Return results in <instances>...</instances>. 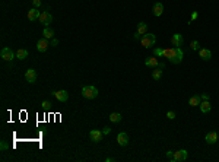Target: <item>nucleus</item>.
<instances>
[{
  "label": "nucleus",
  "instance_id": "obj_1",
  "mask_svg": "<svg viewBox=\"0 0 219 162\" xmlns=\"http://www.w3.org/2000/svg\"><path fill=\"white\" fill-rule=\"evenodd\" d=\"M162 57H165L171 61L173 64H178L184 59V53L181 47H173V48H164L162 50Z\"/></svg>",
  "mask_w": 219,
  "mask_h": 162
},
{
  "label": "nucleus",
  "instance_id": "obj_2",
  "mask_svg": "<svg viewBox=\"0 0 219 162\" xmlns=\"http://www.w3.org/2000/svg\"><path fill=\"white\" fill-rule=\"evenodd\" d=\"M82 96L83 98H86V99H95L97 96H98V89L92 86V85H88V86H83L82 88Z\"/></svg>",
  "mask_w": 219,
  "mask_h": 162
},
{
  "label": "nucleus",
  "instance_id": "obj_3",
  "mask_svg": "<svg viewBox=\"0 0 219 162\" xmlns=\"http://www.w3.org/2000/svg\"><path fill=\"white\" fill-rule=\"evenodd\" d=\"M139 41H140V45L143 48H149L156 42V37L153 34H148V32H146L145 35H142V38H140Z\"/></svg>",
  "mask_w": 219,
  "mask_h": 162
},
{
  "label": "nucleus",
  "instance_id": "obj_4",
  "mask_svg": "<svg viewBox=\"0 0 219 162\" xmlns=\"http://www.w3.org/2000/svg\"><path fill=\"white\" fill-rule=\"evenodd\" d=\"M0 57H2L5 61H12L15 57H16V54H15L9 47H5V48H2V51H0Z\"/></svg>",
  "mask_w": 219,
  "mask_h": 162
},
{
  "label": "nucleus",
  "instance_id": "obj_5",
  "mask_svg": "<svg viewBox=\"0 0 219 162\" xmlns=\"http://www.w3.org/2000/svg\"><path fill=\"white\" fill-rule=\"evenodd\" d=\"M187 156H188V153H187L186 149H180V150H175L174 152V156L171 161L173 162H183L187 159Z\"/></svg>",
  "mask_w": 219,
  "mask_h": 162
},
{
  "label": "nucleus",
  "instance_id": "obj_6",
  "mask_svg": "<svg viewBox=\"0 0 219 162\" xmlns=\"http://www.w3.org/2000/svg\"><path fill=\"white\" fill-rule=\"evenodd\" d=\"M38 20H40V23H42L44 27H48V25L53 22V15L50 13V12H41Z\"/></svg>",
  "mask_w": 219,
  "mask_h": 162
},
{
  "label": "nucleus",
  "instance_id": "obj_7",
  "mask_svg": "<svg viewBox=\"0 0 219 162\" xmlns=\"http://www.w3.org/2000/svg\"><path fill=\"white\" fill-rule=\"evenodd\" d=\"M53 94V96H56V99L60 102H66L67 99H69V94H67V91H64V89H60V91H53L51 92Z\"/></svg>",
  "mask_w": 219,
  "mask_h": 162
},
{
  "label": "nucleus",
  "instance_id": "obj_8",
  "mask_svg": "<svg viewBox=\"0 0 219 162\" xmlns=\"http://www.w3.org/2000/svg\"><path fill=\"white\" fill-rule=\"evenodd\" d=\"M102 136H104V133L101 131V130H98V128H93V130H91V133H89V137H91V140L95 143H98L102 140Z\"/></svg>",
  "mask_w": 219,
  "mask_h": 162
},
{
  "label": "nucleus",
  "instance_id": "obj_9",
  "mask_svg": "<svg viewBox=\"0 0 219 162\" xmlns=\"http://www.w3.org/2000/svg\"><path fill=\"white\" fill-rule=\"evenodd\" d=\"M48 47H50V42L47 41V38H41V40H38V42H37V50L40 51V53H46L47 50H48Z\"/></svg>",
  "mask_w": 219,
  "mask_h": 162
},
{
  "label": "nucleus",
  "instance_id": "obj_10",
  "mask_svg": "<svg viewBox=\"0 0 219 162\" xmlns=\"http://www.w3.org/2000/svg\"><path fill=\"white\" fill-rule=\"evenodd\" d=\"M171 44H173V47H181L183 44H184V38H183V35L181 34H174L171 37Z\"/></svg>",
  "mask_w": 219,
  "mask_h": 162
},
{
  "label": "nucleus",
  "instance_id": "obj_11",
  "mask_svg": "<svg viewBox=\"0 0 219 162\" xmlns=\"http://www.w3.org/2000/svg\"><path fill=\"white\" fill-rule=\"evenodd\" d=\"M25 81L28 83H35V81H37V72L34 69H28L27 72H25Z\"/></svg>",
  "mask_w": 219,
  "mask_h": 162
},
{
  "label": "nucleus",
  "instance_id": "obj_12",
  "mask_svg": "<svg viewBox=\"0 0 219 162\" xmlns=\"http://www.w3.org/2000/svg\"><path fill=\"white\" fill-rule=\"evenodd\" d=\"M218 136L219 133H216V131H209L207 135L205 136V140L207 145H213V143L218 142Z\"/></svg>",
  "mask_w": 219,
  "mask_h": 162
},
{
  "label": "nucleus",
  "instance_id": "obj_13",
  "mask_svg": "<svg viewBox=\"0 0 219 162\" xmlns=\"http://www.w3.org/2000/svg\"><path fill=\"white\" fill-rule=\"evenodd\" d=\"M117 143L120 146H127L129 145V136L124 133V131H120L117 135Z\"/></svg>",
  "mask_w": 219,
  "mask_h": 162
},
{
  "label": "nucleus",
  "instance_id": "obj_14",
  "mask_svg": "<svg viewBox=\"0 0 219 162\" xmlns=\"http://www.w3.org/2000/svg\"><path fill=\"white\" fill-rule=\"evenodd\" d=\"M199 57L202 60L205 61H209L212 59V53H210V50H207V48H200L199 50Z\"/></svg>",
  "mask_w": 219,
  "mask_h": 162
},
{
  "label": "nucleus",
  "instance_id": "obj_15",
  "mask_svg": "<svg viewBox=\"0 0 219 162\" xmlns=\"http://www.w3.org/2000/svg\"><path fill=\"white\" fill-rule=\"evenodd\" d=\"M152 12H153V15H155L156 18H159L161 15L164 13V6H162V3H161V2H156V3L153 5Z\"/></svg>",
  "mask_w": 219,
  "mask_h": 162
},
{
  "label": "nucleus",
  "instance_id": "obj_16",
  "mask_svg": "<svg viewBox=\"0 0 219 162\" xmlns=\"http://www.w3.org/2000/svg\"><path fill=\"white\" fill-rule=\"evenodd\" d=\"M40 15H41V12L37 9V7H32L29 12H28V19L31 20V22H34V20H37L38 18H40Z\"/></svg>",
  "mask_w": 219,
  "mask_h": 162
},
{
  "label": "nucleus",
  "instance_id": "obj_17",
  "mask_svg": "<svg viewBox=\"0 0 219 162\" xmlns=\"http://www.w3.org/2000/svg\"><path fill=\"white\" fill-rule=\"evenodd\" d=\"M145 64L148 66V67H158L159 61H158V59H156L155 56H152V57H146V59H145Z\"/></svg>",
  "mask_w": 219,
  "mask_h": 162
},
{
  "label": "nucleus",
  "instance_id": "obj_18",
  "mask_svg": "<svg viewBox=\"0 0 219 162\" xmlns=\"http://www.w3.org/2000/svg\"><path fill=\"white\" fill-rule=\"evenodd\" d=\"M200 111L203 113V114H207V113H210V110H212V105L209 104V101H202L200 102Z\"/></svg>",
  "mask_w": 219,
  "mask_h": 162
},
{
  "label": "nucleus",
  "instance_id": "obj_19",
  "mask_svg": "<svg viewBox=\"0 0 219 162\" xmlns=\"http://www.w3.org/2000/svg\"><path fill=\"white\" fill-rule=\"evenodd\" d=\"M200 102H202L200 95H194V96H192V98L188 99V105H190V107H199Z\"/></svg>",
  "mask_w": 219,
  "mask_h": 162
},
{
  "label": "nucleus",
  "instance_id": "obj_20",
  "mask_svg": "<svg viewBox=\"0 0 219 162\" xmlns=\"http://www.w3.org/2000/svg\"><path fill=\"white\" fill-rule=\"evenodd\" d=\"M28 50H25V48H19L18 51H16V59H19V60H25L28 57Z\"/></svg>",
  "mask_w": 219,
  "mask_h": 162
},
{
  "label": "nucleus",
  "instance_id": "obj_21",
  "mask_svg": "<svg viewBox=\"0 0 219 162\" xmlns=\"http://www.w3.org/2000/svg\"><path fill=\"white\" fill-rule=\"evenodd\" d=\"M42 35H44V38H47V40H51V38H54V31L51 29V28L44 27V31H42Z\"/></svg>",
  "mask_w": 219,
  "mask_h": 162
},
{
  "label": "nucleus",
  "instance_id": "obj_22",
  "mask_svg": "<svg viewBox=\"0 0 219 162\" xmlns=\"http://www.w3.org/2000/svg\"><path fill=\"white\" fill-rule=\"evenodd\" d=\"M146 32H148V23H146V22H140V23H137V34L145 35Z\"/></svg>",
  "mask_w": 219,
  "mask_h": 162
},
{
  "label": "nucleus",
  "instance_id": "obj_23",
  "mask_svg": "<svg viewBox=\"0 0 219 162\" xmlns=\"http://www.w3.org/2000/svg\"><path fill=\"white\" fill-rule=\"evenodd\" d=\"M110 121L120 123L121 121V114H120V113H111V114H110Z\"/></svg>",
  "mask_w": 219,
  "mask_h": 162
},
{
  "label": "nucleus",
  "instance_id": "obj_24",
  "mask_svg": "<svg viewBox=\"0 0 219 162\" xmlns=\"http://www.w3.org/2000/svg\"><path fill=\"white\" fill-rule=\"evenodd\" d=\"M152 77H153V81H159L161 77H162V70L159 67H156L152 72Z\"/></svg>",
  "mask_w": 219,
  "mask_h": 162
},
{
  "label": "nucleus",
  "instance_id": "obj_25",
  "mask_svg": "<svg viewBox=\"0 0 219 162\" xmlns=\"http://www.w3.org/2000/svg\"><path fill=\"white\" fill-rule=\"evenodd\" d=\"M190 48H192V50H194V51H199V50H200L199 41H192V42H190Z\"/></svg>",
  "mask_w": 219,
  "mask_h": 162
},
{
  "label": "nucleus",
  "instance_id": "obj_26",
  "mask_svg": "<svg viewBox=\"0 0 219 162\" xmlns=\"http://www.w3.org/2000/svg\"><path fill=\"white\" fill-rule=\"evenodd\" d=\"M153 56L155 57H162V48H153Z\"/></svg>",
  "mask_w": 219,
  "mask_h": 162
},
{
  "label": "nucleus",
  "instance_id": "obj_27",
  "mask_svg": "<svg viewBox=\"0 0 219 162\" xmlns=\"http://www.w3.org/2000/svg\"><path fill=\"white\" fill-rule=\"evenodd\" d=\"M166 118L174 120V118H175V113H174V111H168V113H166Z\"/></svg>",
  "mask_w": 219,
  "mask_h": 162
},
{
  "label": "nucleus",
  "instance_id": "obj_28",
  "mask_svg": "<svg viewBox=\"0 0 219 162\" xmlns=\"http://www.w3.org/2000/svg\"><path fill=\"white\" fill-rule=\"evenodd\" d=\"M209 98H210V95L209 94H202L200 95V99H202V101H209Z\"/></svg>",
  "mask_w": 219,
  "mask_h": 162
},
{
  "label": "nucleus",
  "instance_id": "obj_29",
  "mask_svg": "<svg viewBox=\"0 0 219 162\" xmlns=\"http://www.w3.org/2000/svg\"><path fill=\"white\" fill-rule=\"evenodd\" d=\"M41 105H42V108H50V107H51V102L46 99V101H42V104H41Z\"/></svg>",
  "mask_w": 219,
  "mask_h": 162
},
{
  "label": "nucleus",
  "instance_id": "obj_30",
  "mask_svg": "<svg viewBox=\"0 0 219 162\" xmlns=\"http://www.w3.org/2000/svg\"><path fill=\"white\" fill-rule=\"evenodd\" d=\"M50 45H53V47L59 45V40H57V38H51V41H50Z\"/></svg>",
  "mask_w": 219,
  "mask_h": 162
},
{
  "label": "nucleus",
  "instance_id": "obj_31",
  "mask_svg": "<svg viewBox=\"0 0 219 162\" xmlns=\"http://www.w3.org/2000/svg\"><path fill=\"white\" fill-rule=\"evenodd\" d=\"M32 6L38 9V7L41 6V0H32Z\"/></svg>",
  "mask_w": 219,
  "mask_h": 162
},
{
  "label": "nucleus",
  "instance_id": "obj_32",
  "mask_svg": "<svg viewBox=\"0 0 219 162\" xmlns=\"http://www.w3.org/2000/svg\"><path fill=\"white\" fill-rule=\"evenodd\" d=\"M0 149H2V150H6V149H9V145H7L6 142H2L0 143Z\"/></svg>",
  "mask_w": 219,
  "mask_h": 162
},
{
  "label": "nucleus",
  "instance_id": "obj_33",
  "mask_svg": "<svg viewBox=\"0 0 219 162\" xmlns=\"http://www.w3.org/2000/svg\"><path fill=\"white\" fill-rule=\"evenodd\" d=\"M102 133H104V135H110V133H111V128L108 127V126H105V127L102 128Z\"/></svg>",
  "mask_w": 219,
  "mask_h": 162
},
{
  "label": "nucleus",
  "instance_id": "obj_34",
  "mask_svg": "<svg viewBox=\"0 0 219 162\" xmlns=\"http://www.w3.org/2000/svg\"><path fill=\"white\" fill-rule=\"evenodd\" d=\"M197 18H199V13H197V12H193V13H192V18H190V20L193 22V20H196Z\"/></svg>",
  "mask_w": 219,
  "mask_h": 162
},
{
  "label": "nucleus",
  "instance_id": "obj_35",
  "mask_svg": "<svg viewBox=\"0 0 219 162\" xmlns=\"http://www.w3.org/2000/svg\"><path fill=\"white\" fill-rule=\"evenodd\" d=\"M173 156H174V152H173V150H168V152H166V158H168L170 161L173 159Z\"/></svg>",
  "mask_w": 219,
  "mask_h": 162
},
{
  "label": "nucleus",
  "instance_id": "obj_36",
  "mask_svg": "<svg viewBox=\"0 0 219 162\" xmlns=\"http://www.w3.org/2000/svg\"><path fill=\"white\" fill-rule=\"evenodd\" d=\"M140 38H142V35L136 32V34H134V40H140Z\"/></svg>",
  "mask_w": 219,
  "mask_h": 162
},
{
  "label": "nucleus",
  "instance_id": "obj_37",
  "mask_svg": "<svg viewBox=\"0 0 219 162\" xmlns=\"http://www.w3.org/2000/svg\"><path fill=\"white\" fill-rule=\"evenodd\" d=\"M158 67H159V69H164V67H165V64H164V63H159V64H158Z\"/></svg>",
  "mask_w": 219,
  "mask_h": 162
}]
</instances>
